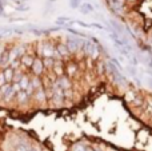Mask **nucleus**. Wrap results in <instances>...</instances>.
<instances>
[{
    "label": "nucleus",
    "instance_id": "f257e3e1",
    "mask_svg": "<svg viewBox=\"0 0 152 151\" xmlns=\"http://www.w3.org/2000/svg\"><path fill=\"white\" fill-rule=\"evenodd\" d=\"M43 70H44V63H43L42 59L36 58L34 60V64H32V71H34V74H36V76H39L43 72Z\"/></svg>",
    "mask_w": 152,
    "mask_h": 151
},
{
    "label": "nucleus",
    "instance_id": "f03ea898",
    "mask_svg": "<svg viewBox=\"0 0 152 151\" xmlns=\"http://www.w3.org/2000/svg\"><path fill=\"white\" fill-rule=\"evenodd\" d=\"M55 48H56V51L59 52V55H60L61 58H64V56H67V55H69V54H71L66 43H59V44L56 45Z\"/></svg>",
    "mask_w": 152,
    "mask_h": 151
},
{
    "label": "nucleus",
    "instance_id": "7ed1b4c3",
    "mask_svg": "<svg viewBox=\"0 0 152 151\" xmlns=\"http://www.w3.org/2000/svg\"><path fill=\"white\" fill-rule=\"evenodd\" d=\"M56 82H58L59 87H60V88H61V90H63V91H66V90H69V88H71V83H69V80L67 79V78H64L63 75H61V76L59 78V79L56 80Z\"/></svg>",
    "mask_w": 152,
    "mask_h": 151
},
{
    "label": "nucleus",
    "instance_id": "20e7f679",
    "mask_svg": "<svg viewBox=\"0 0 152 151\" xmlns=\"http://www.w3.org/2000/svg\"><path fill=\"white\" fill-rule=\"evenodd\" d=\"M34 60H35L34 56H32V55H27V54H24V55L20 58V63L23 64V66H26V67H32Z\"/></svg>",
    "mask_w": 152,
    "mask_h": 151
},
{
    "label": "nucleus",
    "instance_id": "39448f33",
    "mask_svg": "<svg viewBox=\"0 0 152 151\" xmlns=\"http://www.w3.org/2000/svg\"><path fill=\"white\" fill-rule=\"evenodd\" d=\"M8 64H10V51H5L1 54V59H0V66L1 67H8Z\"/></svg>",
    "mask_w": 152,
    "mask_h": 151
},
{
    "label": "nucleus",
    "instance_id": "423d86ee",
    "mask_svg": "<svg viewBox=\"0 0 152 151\" xmlns=\"http://www.w3.org/2000/svg\"><path fill=\"white\" fill-rule=\"evenodd\" d=\"M3 72H4V76H5V80H7V83L8 82H12L13 74H15V70H13L11 66H8V67H5Z\"/></svg>",
    "mask_w": 152,
    "mask_h": 151
},
{
    "label": "nucleus",
    "instance_id": "0eeeda50",
    "mask_svg": "<svg viewBox=\"0 0 152 151\" xmlns=\"http://www.w3.org/2000/svg\"><path fill=\"white\" fill-rule=\"evenodd\" d=\"M53 71H55L56 75H59V76H61V75L64 74V68H63V64H61V62H55V64H53Z\"/></svg>",
    "mask_w": 152,
    "mask_h": 151
},
{
    "label": "nucleus",
    "instance_id": "6e6552de",
    "mask_svg": "<svg viewBox=\"0 0 152 151\" xmlns=\"http://www.w3.org/2000/svg\"><path fill=\"white\" fill-rule=\"evenodd\" d=\"M4 95H5V96H4V99H5V100H7V102H10L11 99L13 98V95H16V91L13 90V88H12V86H11V87L8 88V90L4 92Z\"/></svg>",
    "mask_w": 152,
    "mask_h": 151
},
{
    "label": "nucleus",
    "instance_id": "1a4fd4ad",
    "mask_svg": "<svg viewBox=\"0 0 152 151\" xmlns=\"http://www.w3.org/2000/svg\"><path fill=\"white\" fill-rule=\"evenodd\" d=\"M66 70H67V74L74 75L75 72H76V70H77V67H76V63H74V62H69V63L67 64Z\"/></svg>",
    "mask_w": 152,
    "mask_h": 151
},
{
    "label": "nucleus",
    "instance_id": "9d476101",
    "mask_svg": "<svg viewBox=\"0 0 152 151\" xmlns=\"http://www.w3.org/2000/svg\"><path fill=\"white\" fill-rule=\"evenodd\" d=\"M80 10L83 13H91L92 11H94V7H92L91 4H88V3H84V4L80 5Z\"/></svg>",
    "mask_w": 152,
    "mask_h": 151
},
{
    "label": "nucleus",
    "instance_id": "9b49d317",
    "mask_svg": "<svg viewBox=\"0 0 152 151\" xmlns=\"http://www.w3.org/2000/svg\"><path fill=\"white\" fill-rule=\"evenodd\" d=\"M18 99H19V102H26L27 100V98H28V92H27L26 90H20L18 94Z\"/></svg>",
    "mask_w": 152,
    "mask_h": 151
},
{
    "label": "nucleus",
    "instance_id": "f8f14e48",
    "mask_svg": "<svg viewBox=\"0 0 152 151\" xmlns=\"http://www.w3.org/2000/svg\"><path fill=\"white\" fill-rule=\"evenodd\" d=\"M19 84H20V88H21V90H27V87H28V84H29L28 78H27V76H23V78L20 79V82H19Z\"/></svg>",
    "mask_w": 152,
    "mask_h": 151
},
{
    "label": "nucleus",
    "instance_id": "ddd939ff",
    "mask_svg": "<svg viewBox=\"0 0 152 151\" xmlns=\"http://www.w3.org/2000/svg\"><path fill=\"white\" fill-rule=\"evenodd\" d=\"M36 99L39 102H44V99H45V94H44V90H43L42 87L40 88H37V92H36Z\"/></svg>",
    "mask_w": 152,
    "mask_h": 151
},
{
    "label": "nucleus",
    "instance_id": "4468645a",
    "mask_svg": "<svg viewBox=\"0 0 152 151\" xmlns=\"http://www.w3.org/2000/svg\"><path fill=\"white\" fill-rule=\"evenodd\" d=\"M55 62H56L55 58H44L43 63H44V67H53Z\"/></svg>",
    "mask_w": 152,
    "mask_h": 151
},
{
    "label": "nucleus",
    "instance_id": "2eb2a0df",
    "mask_svg": "<svg viewBox=\"0 0 152 151\" xmlns=\"http://www.w3.org/2000/svg\"><path fill=\"white\" fill-rule=\"evenodd\" d=\"M104 71H105V64L103 62H99L97 63V72L99 74H104Z\"/></svg>",
    "mask_w": 152,
    "mask_h": 151
},
{
    "label": "nucleus",
    "instance_id": "dca6fc26",
    "mask_svg": "<svg viewBox=\"0 0 152 151\" xmlns=\"http://www.w3.org/2000/svg\"><path fill=\"white\" fill-rule=\"evenodd\" d=\"M31 84L34 86V88H35V90H37V88H40V87H42V84H40V80H39V78H35V79L31 82Z\"/></svg>",
    "mask_w": 152,
    "mask_h": 151
},
{
    "label": "nucleus",
    "instance_id": "f3484780",
    "mask_svg": "<svg viewBox=\"0 0 152 151\" xmlns=\"http://www.w3.org/2000/svg\"><path fill=\"white\" fill-rule=\"evenodd\" d=\"M21 78H23V74H20V72H15V74H13V78H12V80L13 82H16V83H19L20 82V79Z\"/></svg>",
    "mask_w": 152,
    "mask_h": 151
},
{
    "label": "nucleus",
    "instance_id": "a211bd4d",
    "mask_svg": "<svg viewBox=\"0 0 152 151\" xmlns=\"http://www.w3.org/2000/svg\"><path fill=\"white\" fill-rule=\"evenodd\" d=\"M72 151H86V147L81 146V144H75Z\"/></svg>",
    "mask_w": 152,
    "mask_h": 151
},
{
    "label": "nucleus",
    "instance_id": "6ab92c4d",
    "mask_svg": "<svg viewBox=\"0 0 152 151\" xmlns=\"http://www.w3.org/2000/svg\"><path fill=\"white\" fill-rule=\"evenodd\" d=\"M5 83H7V80H5L4 72H0V87H1V86H4Z\"/></svg>",
    "mask_w": 152,
    "mask_h": 151
},
{
    "label": "nucleus",
    "instance_id": "aec40b11",
    "mask_svg": "<svg viewBox=\"0 0 152 151\" xmlns=\"http://www.w3.org/2000/svg\"><path fill=\"white\" fill-rule=\"evenodd\" d=\"M12 88H13V90H15L16 91V92H19V91H20L21 90V88H20V84H19V83H13V86H12Z\"/></svg>",
    "mask_w": 152,
    "mask_h": 151
},
{
    "label": "nucleus",
    "instance_id": "412c9836",
    "mask_svg": "<svg viewBox=\"0 0 152 151\" xmlns=\"http://www.w3.org/2000/svg\"><path fill=\"white\" fill-rule=\"evenodd\" d=\"M127 71H128L131 75H135V74H136V70H135L134 67H128V68H127Z\"/></svg>",
    "mask_w": 152,
    "mask_h": 151
},
{
    "label": "nucleus",
    "instance_id": "4be33fe9",
    "mask_svg": "<svg viewBox=\"0 0 152 151\" xmlns=\"http://www.w3.org/2000/svg\"><path fill=\"white\" fill-rule=\"evenodd\" d=\"M71 5H72V7H77V5H79V0H72Z\"/></svg>",
    "mask_w": 152,
    "mask_h": 151
},
{
    "label": "nucleus",
    "instance_id": "5701e85b",
    "mask_svg": "<svg viewBox=\"0 0 152 151\" xmlns=\"http://www.w3.org/2000/svg\"><path fill=\"white\" fill-rule=\"evenodd\" d=\"M16 151H27V149L24 146H18V149H16Z\"/></svg>",
    "mask_w": 152,
    "mask_h": 151
},
{
    "label": "nucleus",
    "instance_id": "b1692460",
    "mask_svg": "<svg viewBox=\"0 0 152 151\" xmlns=\"http://www.w3.org/2000/svg\"><path fill=\"white\" fill-rule=\"evenodd\" d=\"M126 3H129V4H134V3H137V0H124Z\"/></svg>",
    "mask_w": 152,
    "mask_h": 151
},
{
    "label": "nucleus",
    "instance_id": "393cba45",
    "mask_svg": "<svg viewBox=\"0 0 152 151\" xmlns=\"http://www.w3.org/2000/svg\"><path fill=\"white\" fill-rule=\"evenodd\" d=\"M145 82L148 83V86H150V87H152V79H145Z\"/></svg>",
    "mask_w": 152,
    "mask_h": 151
},
{
    "label": "nucleus",
    "instance_id": "a878e982",
    "mask_svg": "<svg viewBox=\"0 0 152 151\" xmlns=\"http://www.w3.org/2000/svg\"><path fill=\"white\" fill-rule=\"evenodd\" d=\"M27 151H37L36 149H32V150H27Z\"/></svg>",
    "mask_w": 152,
    "mask_h": 151
},
{
    "label": "nucleus",
    "instance_id": "bb28decb",
    "mask_svg": "<svg viewBox=\"0 0 152 151\" xmlns=\"http://www.w3.org/2000/svg\"><path fill=\"white\" fill-rule=\"evenodd\" d=\"M105 1H107V3H110V1H112V0H105Z\"/></svg>",
    "mask_w": 152,
    "mask_h": 151
}]
</instances>
